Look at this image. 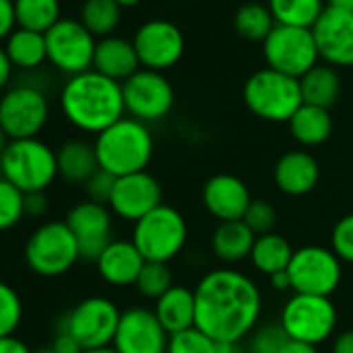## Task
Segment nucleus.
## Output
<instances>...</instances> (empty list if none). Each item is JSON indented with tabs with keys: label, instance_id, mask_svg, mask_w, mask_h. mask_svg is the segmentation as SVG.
I'll use <instances>...</instances> for the list:
<instances>
[{
	"label": "nucleus",
	"instance_id": "obj_14",
	"mask_svg": "<svg viewBox=\"0 0 353 353\" xmlns=\"http://www.w3.org/2000/svg\"><path fill=\"white\" fill-rule=\"evenodd\" d=\"M46 54L48 61L67 75H79L92 71L96 38L85 30L81 21L61 19L46 34Z\"/></svg>",
	"mask_w": 353,
	"mask_h": 353
},
{
	"label": "nucleus",
	"instance_id": "obj_12",
	"mask_svg": "<svg viewBox=\"0 0 353 353\" xmlns=\"http://www.w3.org/2000/svg\"><path fill=\"white\" fill-rule=\"evenodd\" d=\"M50 117L46 94L36 85H15L0 98V129L9 139L38 137Z\"/></svg>",
	"mask_w": 353,
	"mask_h": 353
},
{
	"label": "nucleus",
	"instance_id": "obj_40",
	"mask_svg": "<svg viewBox=\"0 0 353 353\" xmlns=\"http://www.w3.org/2000/svg\"><path fill=\"white\" fill-rule=\"evenodd\" d=\"M330 250L343 264L353 266V212L341 216L330 231Z\"/></svg>",
	"mask_w": 353,
	"mask_h": 353
},
{
	"label": "nucleus",
	"instance_id": "obj_34",
	"mask_svg": "<svg viewBox=\"0 0 353 353\" xmlns=\"http://www.w3.org/2000/svg\"><path fill=\"white\" fill-rule=\"evenodd\" d=\"M79 21L94 38H108L121 23V7L114 0H85Z\"/></svg>",
	"mask_w": 353,
	"mask_h": 353
},
{
	"label": "nucleus",
	"instance_id": "obj_50",
	"mask_svg": "<svg viewBox=\"0 0 353 353\" xmlns=\"http://www.w3.org/2000/svg\"><path fill=\"white\" fill-rule=\"evenodd\" d=\"M268 279H270V285H272L274 291H291V279H289V272L287 270L276 272V274H272Z\"/></svg>",
	"mask_w": 353,
	"mask_h": 353
},
{
	"label": "nucleus",
	"instance_id": "obj_18",
	"mask_svg": "<svg viewBox=\"0 0 353 353\" xmlns=\"http://www.w3.org/2000/svg\"><path fill=\"white\" fill-rule=\"evenodd\" d=\"M112 212L106 204L92 200L75 204L67 214V227L73 231L81 258L96 262L112 241Z\"/></svg>",
	"mask_w": 353,
	"mask_h": 353
},
{
	"label": "nucleus",
	"instance_id": "obj_26",
	"mask_svg": "<svg viewBox=\"0 0 353 353\" xmlns=\"http://www.w3.org/2000/svg\"><path fill=\"white\" fill-rule=\"evenodd\" d=\"M57 162H59V174L73 185H85L100 170L94 143H88L83 139L65 141L57 150Z\"/></svg>",
	"mask_w": 353,
	"mask_h": 353
},
{
	"label": "nucleus",
	"instance_id": "obj_21",
	"mask_svg": "<svg viewBox=\"0 0 353 353\" xmlns=\"http://www.w3.org/2000/svg\"><path fill=\"white\" fill-rule=\"evenodd\" d=\"M274 185L281 194L291 198L307 196L320 181V162L303 148L285 152L272 170Z\"/></svg>",
	"mask_w": 353,
	"mask_h": 353
},
{
	"label": "nucleus",
	"instance_id": "obj_47",
	"mask_svg": "<svg viewBox=\"0 0 353 353\" xmlns=\"http://www.w3.org/2000/svg\"><path fill=\"white\" fill-rule=\"evenodd\" d=\"M0 353H32L30 347L17 336H0Z\"/></svg>",
	"mask_w": 353,
	"mask_h": 353
},
{
	"label": "nucleus",
	"instance_id": "obj_31",
	"mask_svg": "<svg viewBox=\"0 0 353 353\" xmlns=\"http://www.w3.org/2000/svg\"><path fill=\"white\" fill-rule=\"evenodd\" d=\"M326 0H268V9L276 26L312 30L326 11Z\"/></svg>",
	"mask_w": 353,
	"mask_h": 353
},
{
	"label": "nucleus",
	"instance_id": "obj_36",
	"mask_svg": "<svg viewBox=\"0 0 353 353\" xmlns=\"http://www.w3.org/2000/svg\"><path fill=\"white\" fill-rule=\"evenodd\" d=\"M26 216V194L0 176V231H9Z\"/></svg>",
	"mask_w": 353,
	"mask_h": 353
},
{
	"label": "nucleus",
	"instance_id": "obj_32",
	"mask_svg": "<svg viewBox=\"0 0 353 353\" xmlns=\"http://www.w3.org/2000/svg\"><path fill=\"white\" fill-rule=\"evenodd\" d=\"M15 17L21 30L46 34L61 21L59 0H15Z\"/></svg>",
	"mask_w": 353,
	"mask_h": 353
},
{
	"label": "nucleus",
	"instance_id": "obj_52",
	"mask_svg": "<svg viewBox=\"0 0 353 353\" xmlns=\"http://www.w3.org/2000/svg\"><path fill=\"white\" fill-rule=\"evenodd\" d=\"M219 353H239L237 343H219Z\"/></svg>",
	"mask_w": 353,
	"mask_h": 353
},
{
	"label": "nucleus",
	"instance_id": "obj_13",
	"mask_svg": "<svg viewBox=\"0 0 353 353\" xmlns=\"http://www.w3.org/2000/svg\"><path fill=\"white\" fill-rule=\"evenodd\" d=\"M123 85L125 112L141 123H158L170 114L174 106L172 83L158 71L139 69Z\"/></svg>",
	"mask_w": 353,
	"mask_h": 353
},
{
	"label": "nucleus",
	"instance_id": "obj_10",
	"mask_svg": "<svg viewBox=\"0 0 353 353\" xmlns=\"http://www.w3.org/2000/svg\"><path fill=\"white\" fill-rule=\"evenodd\" d=\"M121 314L123 312L108 297H85L61 320V330H67L83 351L112 347Z\"/></svg>",
	"mask_w": 353,
	"mask_h": 353
},
{
	"label": "nucleus",
	"instance_id": "obj_35",
	"mask_svg": "<svg viewBox=\"0 0 353 353\" xmlns=\"http://www.w3.org/2000/svg\"><path fill=\"white\" fill-rule=\"evenodd\" d=\"M172 270L170 264H160V262H145L143 270L139 272V279L135 283L137 291L145 299H160L170 287H172Z\"/></svg>",
	"mask_w": 353,
	"mask_h": 353
},
{
	"label": "nucleus",
	"instance_id": "obj_19",
	"mask_svg": "<svg viewBox=\"0 0 353 353\" xmlns=\"http://www.w3.org/2000/svg\"><path fill=\"white\" fill-rule=\"evenodd\" d=\"M312 34L320 61L334 69L353 67V13L326 7Z\"/></svg>",
	"mask_w": 353,
	"mask_h": 353
},
{
	"label": "nucleus",
	"instance_id": "obj_17",
	"mask_svg": "<svg viewBox=\"0 0 353 353\" xmlns=\"http://www.w3.org/2000/svg\"><path fill=\"white\" fill-rule=\"evenodd\" d=\"M168 339L154 310L137 305L121 314L112 347L119 353H166Z\"/></svg>",
	"mask_w": 353,
	"mask_h": 353
},
{
	"label": "nucleus",
	"instance_id": "obj_28",
	"mask_svg": "<svg viewBox=\"0 0 353 353\" xmlns=\"http://www.w3.org/2000/svg\"><path fill=\"white\" fill-rule=\"evenodd\" d=\"M299 85H301L303 104L310 106L330 110V106H334V102L341 96V77L336 69L326 63H318L314 69H310L299 79Z\"/></svg>",
	"mask_w": 353,
	"mask_h": 353
},
{
	"label": "nucleus",
	"instance_id": "obj_30",
	"mask_svg": "<svg viewBox=\"0 0 353 353\" xmlns=\"http://www.w3.org/2000/svg\"><path fill=\"white\" fill-rule=\"evenodd\" d=\"M5 52H7L9 61L13 63V67L26 69V71L38 69L44 61H48L44 34L21 30V28H17L7 38Z\"/></svg>",
	"mask_w": 353,
	"mask_h": 353
},
{
	"label": "nucleus",
	"instance_id": "obj_44",
	"mask_svg": "<svg viewBox=\"0 0 353 353\" xmlns=\"http://www.w3.org/2000/svg\"><path fill=\"white\" fill-rule=\"evenodd\" d=\"M46 210H48V198L44 192L26 194V216L38 219V216H44Z\"/></svg>",
	"mask_w": 353,
	"mask_h": 353
},
{
	"label": "nucleus",
	"instance_id": "obj_6",
	"mask_svg": "<svg viewBox=\"0 0 353 353\" xmlns=\"http://www.w3.org/2000/svg\"><path fill=\"white\" fill-rule=\"evenodd\" d=\"M190 239V227L185 216L174 206L160 204L133 225L131 241L139 250L145 262L170 264L179 256Z\"/></svg>",
	"mask_w": 353,
	"mask_h": 353
},
{
	"label": "nucleus",
	"instance_id": "obj_45",
	"mask_svg": "<svg viewBox=\"0 0 353 353\" xmlns=\"http://www.w3.org/2000/svg\"><path fill=\"white\" fill-rule=\"evenodd\" d=\"M54 353H81V345L67 332V330H61L57 332L54 341H52V347H50Z\"/></svg>",
	"mask_w": 353,
	"mask_h": 353
},
{
	"label": "nucleus",
	"instance_id": "obj_46",
	"mask_svg": "<svg viewBox=\"0 0 353 353\" xmlns=\"http://www.w3.org/2000/svg\"><path fill=\"white\" fill-rule=\"evenodd\" d=\"M330 353H353V328H347L334 336Z\"/></svg>",
	"mask_w": 353,
	"mask_h": 353
},
{
	"label": "nucleus",
	"instance_id": "obj_1",
	"mask_svg": "<svg viewBox=\"0 0 353 353\" xmlns=\"http://www.w3.org/2000/svg\"><path fill=\"white\" fill-rule=\"evenodd\" d=\"M196 328L216 343H241L260 326L264 297L258 283L231 266L208 270L196 285Z\"/></svg>",
	"mask_w": 353,
	"mask_h": 353
},
{
	"label": "nucleus",
	"instance_id": "obj_53",
	"mask_svg": "<svg viewBox=\"0 0 353 353\" xmlns=\"http://www.w3.org/2000/svg\"><path fill=\"white\" fill-rule=\"evenodd\" d=\"M9 135L3 131V129H0V160H3V156H5V152H7V148H9Z\"/></svg>",
	"mask_w": 353,
	"mask_h": 353
},
{
	"label": "nucleus",
	"instance_id": "obj_48",
	"mask_svg": "<svg viewBox=\"0 0 353 353\" xmlns=\"http://www.w3.org/2000/svg\"><path fill=\"white\" fill-rule=\"evenodd\" d=\"M11 75H13V63L9 61L5 48H0V92H3L9 85Z\"/></svg>",
	"mask_w": 353,
	"mask_h": 353
},
{
	"label": "nucleus",
	"instance_id": "obj_5",
	"mask_svg": "<svg viewBox=\"0 0 353 353\" xmlns=\"http://www.w3.org/2000/svg\"><path fill=\"white\" fill-rule=\"evenodd\" d=\"M243 102L254 117L266 123H289L303 104V96L299 79L266 67L245 79Z\"/></svg>",
	"mask_w": 353,
	"mask_h": 353
},
{
	"label": "nucleus",
	"instance_id": "obj_16",
	"mask_svg": "<svg viewBox=\"0 0 353 353\" xmlns=\"http://www.w3.org/2000/svg\"><path fill=\"white\" fill-rule=\"evenodd\" d=\"M162 204V185L148 170L119 176L108 202L114 216L125 223H137Z\"/></svg>",
	"mask_w": 353,
	"mask_h": 353
},
{
	"label": "nucleus",
	"instance_id": "obj_15",
	"mask_svg": "<svg viewBox=\"0 0 353 353\" xmlns=\"http://www.w3.org/2000/svg\"><path fill=\"white\" fill-rule=\"evenodd\" d=\"M133 46L141 69L166 71L181 61L185 52V36L172 21L152 19L145 21L133 36Z\"/></svg>",
	"mask_w": 353,
	"mask_h": 353
},
{
	"label": "nucleus",
	"instance_id": "obj_9",
	"mask_svg": "<svg viewBox=\"0 0 353 353\" xmlns=\"http://www.w3.org/2000/svg\"><path fill=\"white\" fill-rule=\"evenodd\" d=\"M287 272L293 293L330 297L343 281V262L330 248L303 245L293 252Z\"/></svg>",
	"mask_w": 353,
	"mask_h": 353
},
{
	"label": "nucleus",
	"instance_id": "obj_42",
	"mask_svg": "<svg viewBox=\"0 0 353 353\" xmlns=\"http://www.w3.org/2000/svg\"><path fill=\"white\" fill-rule=\"evenodd\" d=\"M114 181L117 176H112L110 172L106 170H98L92 179L85 183V194H88V200L92 202H98V204H106L110 202V196H112V190H114Z\"/></svg>",
	"mask_w": 353,
	"mask_h": 353
},
{
	"label": "nucleus",
	"instance_id": "obj_27",
	"mask_svg": "<svg viewBox=\"0 0 353 353\" xmlns=\"http://www.w3.org/2000/svg\"><path fill=\"white\" fill-rule=\"evenodd\" d=\"M287 125H289L291 137L303 150L305 148H318V145L326 143L332 135V129H334L330 110L310 106V104H301L299 110L291 117V121Z\"/></svg>",
	"mask_w": 353,
	"mask_h": 353
},
{
	"label": "nucleus",
	"instance_id": "obj_2",
	"mask_svg": "<svg viewBox=\"0 0 353 353\" xmlns=\"http://www.w3.org/2000/svg\"><path fill=\"white\" fill-rule=\"evenodd\" d=\"M61 110L75 129L100 135L125 117L123 85L94 69L73 75L61 90Z\"/></svg>",
	"mask_w": 353,
	"mask_h": 353
},
{
	"label": "nucleus",
	"instance_id": "obj_8",
	"mask_svg": "<svg viewBox=\"0 0 353 353\" xmlns=\"http://www.w3.org/2000/svg\"><path fill=\"white\" fill-rule=\"evenodd\" d=\"M279 322L289 339L318 347L334 334L339 312L330 297L293 293L285 301Z\"/></svg>",
	"mask_w": 353,
	"mask_h": 353
},
{
	"label": "nucleus",
	"instance_id": "obj_41",
	"mask_svg": "<svg viewBox=\"0 0 353 353\" xmlns=\"http://www.w3.org/2000/svg\"><path fill=\"white\" fill-rule=\"evenodd\" d=\"M243 223L256 233V237L272 233L274 225H276V210L266 200H252V204L243 216Z\"/></svg>",
	"mask_w": 353,
	"mask_h": 353
},
{
	"label": "nucleus",
	"instance_id": "obj_39",
	"mask_svg": "<svg viewBox=\"0 0 353 353\" xmlns=\"http://www.w3.org/2000/svg\"><path fill=\"white\" fill-rule=\"evenodd\" d=\"M287 341H289V336H287L285 328L281 326V322H270V324L258 326L250 334L248 349H250V353H281V349L285 347Z\"/></svg>",
	"mask_w": 353,
	"mask_h": 353
},
{
	"label": "nucleus",
	"instance_id": "obj_4",
	"mask_svg": "<svg viewBox=\"0 0 353 353\" xmlns=\"http://www.w3.org/2000/svg\"><path fill=\"white\" fill-rule=\"evenodd\" d=\"M0 176L23 194L46 192L59 176L57 150L38 137L11 139L0 160Z\"/></svg>",
	"mask_w": 353,
	"mask_h": 353
},
{
	"label": "nucleus",
	"instance_id": "obj_38",
	"mask_svg": "<svg viewBox=\"0 0 353 353\" xmlns=\"http://www.w3.org/2000/svg\"><path fill=\"white\" fill-rule=\"evenodd\" d=\"M166 353H219V343L198 328L170 334Z\"/></svg>",
	"mask_w": 353,
	"mask_h": 353
},
{
	"label": "nucleus",
	"instance_id": "obj_7",
	"mask_svg": "<svg viewBox=\"0 0 353 353\" xmlns=\"http://www.w3.org/2000/svg\"><path fill=\"white\" fill-rule=\"evenodd\" d=\"M23 256L32 272L52 279L69 272L81 258V252L67 223L50 221L30 235Z\"/></svg>",
	"mask_w": 353,
	"mask_h": 353
},
{
	"label": "nucleus",
	"instance_id": "obj_11",
	"mask_svg": "<svg viewBox=\"0 0 353 353\" xmlns=\"http://www.w3.org/2000/svg\"><path fill=\"white\" fill-rule=\"evenodd\" d=\"M262 52L268 69L295 79H301L320 61L314 34L305 28L274 26V30L262 42Z\"/></svg>",
	"mask_w": 353,
	"mask_h": 353
},
{
	"label": "nucleus",
	"instance_id": "obj_51",
	"mask_svg": "<svg viewBox=\"0 0 353 353\" xmlns=\"http://www.w3.org/2000/svg\"><path fill=\"white\" fill-rule=\"evenodd\" d=\"M328 9H336V11H349L353 13V0H326Z\"/></svg>",
	"mask_w": 353,
	"mask_h": 353
},
{
	"label": "nucleus",
	"instance_id": "obj_23",
	"mask_svg": "<svg viewBox=\"0 0 353 353\" xmlns=\"http://www.w3.org/2000/svg\"><path fill=\"white\" fill-rule=\"evenodd\" d=\"M139 67L141 65H139L133 42L119 38V36H108L96 44L92 69L98 71L100 75L123 83L131 75H135L139 71Z\"/></svg>",
	"mask_w": 353,
	"mask_h": 353
},
{
	"label": "nucleus",
	"instance_id": "obj_3",
	"mask_svg": "<svg viewBox=\"0 0 353 353\" xmlns=\"http://www.w3.org/2000/svg\"><path fill=\"white\" fill-rule=\"evenodd\" d=\"M94 150L100 168L119 179L148 168L154 156V135L145 123L123 117L96 135Z\"/></svg>",
	"mask_w": 353,
	"mask_h": 353
},
{
	"label": "nucleus",
	"instance_id": "obj_22",
	"mask_svg": "<svg viewBox=\"0 0 353 353\" xmlns=\"http://www.w3.org/2000/svg\"><path fill=\"white\" fill-rule=\"evenodd\" d=\"M145 260L131 239H112L96 260V268L112 287H131L137 283Z\"/></svg>",
	"mask_w": 353,
	"mask_h": 353
},
{
	"label": "nucleus",
	"instance_id": "obj_37",
	"mask_svg": "<svg viewBox=\"0 0 353 353\" xmlns=\"http://www.w3.org/2000/svg\"><path fill=\"white\" fill-rule=\"evenodd\" d=\"M23 318V303L19 293L0 281V336H11Z\"/></svg>",
	"mask_w": 353,
	"mask_h": 353
},
{
	"label": "nucleus",
	"instance_id": "obj_25",
	"mask_svg": "<svg viewBox=\"0 0 353 353\" xmlns=\"http://www.w3.org/2000/svg\"><path fill=\"white\" fill-rule=\"evenodd\" d=\"M254 243L256 233L243 221L219 223L210 237V250L225 266H235L243 260H250Z\"/></svg>",
	"mask_w": 353,
	"mask_h": 353
},
{
	"label": "nucleus",
	"instance_id": "obj_54",
	"mask_svg": "<svg viewBox=\"0 0 353 353\" xmlns=\"http://www.w3.org/2000/svg\"><path fill=\"white\" fill-rule=\"evenodd\" d=\"M114 3H117L121 9H129V7H135V5H139L141 0H114Z\"/></svg>",
	"mask_w": 353,
	"mask_h": 353
},
{
	"label": "nucleus",
	"instance_id": "obj_49",
	"mask_svg": "<svg viewBox=\"0 0 353 353\" xmlns=\"http://www.w3.org/2000/svg\"><path fill=\"white\" fill-rule=\"evenodd\" d=\"M281 353H318V347L307 345V343H301V341L289 339V341L285 343V347L281 349Z\"/></svg>",
	"mask_w": 353,
	"mask_h": 353
},
{
	"label": "nucleus",
	"instance_id": "obj_20",
	"mask_svg": "<svg viewBox=\"0 0 353 353\" xmlns=\"http://www.w3.org/2000/svg\"><path fill=\"white\" fill-rule=\"evenodd\" d=\"M252 200L245 181L231 172L212 174L202 188V204L216 223L243 221Z\"/></svg>",
	"mask_w": 353,
	"mask_h": 353
},
{
	"label": "nucleus",
	"instance_id": "obj_43",
	"mask_svg": "<svg viewBox=\"0 0 353 353\" xmlns=\"http://www.w3.org/2000/svg\"><path fill=\"white\" fill-rule=\"evenodd\" d=\"M17 30L15 0H0V40H7Z\"/></svg>",
	"mask_w": 353,
	"mask_h": 353
},
{
	"label": "nucleus",
	"instance_id": "obj_33",
	"mask_svg": "<svg viewBox=\"0 0 353 353\" xmlns=\"http://www.w3.org/2000/svg\"><path fill=\"white\" fill-rule=\"evenodd\" d=\"M233 26L241 38H245L250 42H264L268 38V34L274 30L276 21L270 13L268 5L248 3L237 9Z\"/></svg>",
	"mask_w": 353,
	"mask_h": 353
},
{
	"label": "nucleus",
	"instance_id": "obj_24",
	"mask_svg": "<svg viewBox=\"0 0 353 353\" xmlns=\"http://www.w3.org/2000/svg\"><path fill=\"white\" fill-rule=\"evenodd\" d=\"M154 314L168 334L196 328V293L185 285H172L154 301Z\"/></svg>",
	"mask_w": 353,
	"mask_h": 353
},
{
	"label": "nucleus",
	"instance_id": "obj_56",
	"mask_svg": "<svg viewBox=\"0 0 353 353\" xmlns=\"http://www.w3.org/2000/svg\"><path fill=\"white\" fill-rule=\"evenodd\" d=\"M38 353H54L52 349H42V351H38Z\"/></svg>",
	"mask_w": 353,
	"mask_h": 353
},
{
	"label": "nucleus",
	"instance_id": "obj_29",
	"mask_svg": "<svg viewBox=\"0 0 353 353\" xmlns=\"http://www.w3.org/2000/svg\"><path fill=\"white\" fill-rule=\"evenodd\" d=\"M293 252H295L293 245L283 235L272 231V233L256 237V243L250 254V262L258 272L272 276L289 268Z\"/></svg>",
	"mask_w": 353,
	"mask_h": 353
},
{
	"label": "nucleus",
	"instance_id": "obj_55",
	"mask_svg": "<svg viewBox=\"0 0 353 353\" xmlns=\"http://www.w3.org/2000/svg\"><path fill=\"white\" fill-rule=\"evenodd\" d=\"M81 353H119L114 347H100V349H85Z\"/></svg>",
	"mask_w": 353,
	"mask_h": 353
}]
</instances>
